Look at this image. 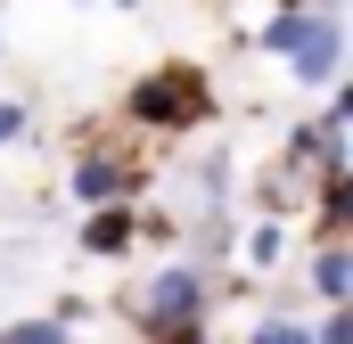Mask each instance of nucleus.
<instances>
[{"instance_id": "obj_4", "label": "nucleus", "mask_w": 353, "mask_h": 344, "mask_svg": "<svg viewBox=\"0 0 353 344\" xmlns=\"http://www.w3.org/2000/svg\"><path fill=\"white\" fill-rule=\"evenodd\" d=\"M123 189H132V172L115 164V156H83V164H74V197H83V205H115Z\"/></svg>"}, {"instance_id": "obj_2", "label": "nucleus", "mask_w": 353, "mask_h": 344, "mask_svg": "<svg viewBox=\"0 0 353 344\" xmlns=\"http://www.w3.org/2000/svg\"><path fill=\"white\" fill-rule=\"evenodd\" d=\"M197 312H205V270H157V287H148V328L157 336H181V328H197Z\"/></svg>"}, {"instance_id": "obj_8", "label": "nucleus", "mask_w": 353, "mask_h": 344, "mask_svg": "<svg viewBox=\"0 0 353 344\" xmlns=\"http://www.w3.org/2000/svg\"><path fill=\"white\" fill-rule=\"evenodd\" d=\"M255 344H312V328H296V320H263Z\"/></svg>"}, {"instance_id": "obj_6", "label": "nucleus", "mask_w": 353, "mask_h": 344, "mask_svg": "<svg viewBox=\"0 0 353 344\" xmlns=\"http://www.w3.org/2000/svg\"><path fill=\"white\" fill-rule=\"evenodd\" d=\"M90 246H99V255H123V246H132V213H123V205L90 213Z\"/></svg>"}, {"instance_id": "obj_5", "label": "nucleus", "mask_w": 353, "mask_h": 344, "mask_svg": "<svg viewBox=\"0 0 353 344\" xmlns=\"http://www.w3.org/2000/svg\"><path fill=\"white\" fill-rule=\"evenodd\" d=\"M312 287H321L329 303H345V295H353V262H345V246H329V255L312 262Z\"/></svg>"}, {"instance_id": "obj_7", "label": "nucleus", "mask_w": 353, "mask_h": 344, "mask_svg": "<svg viewBox=\"0 0 353 344\" xmlns=\"http://www.w3.org/2000/svg\"><path fill=\"white\" fill-rule=\"evenodd\" d=\"M0 344H66V328H58V320H17Z\"/></svg>"}, {"instance_id": "obj_1", "label": "nucleus", "mask_w": 353, "mask_h": 344, "mask_svg": "<svg viewBox=\"0 0 353 344\" xmlns=\"http://www.w3.org/2000/svg\"><path fill=\"white\" fill-rule=\"evenodd\" d=\"M132 115L157 123V131H197L214 115V90H205L197 66H165V74H148V83L132 90Z\"/></svg>"}, {"instance_id": "obj_10", "label": "nucleus", "mask_w": 353, "mask_h": 344, "mask_svg": "<svg viewBox=\"0 0 353 344\" xmlns=\"http://www.w3.org/2000/svg\"><path fill=\"white\" fill-rule=\"evenodd\" d=\"M17 131H25V107H17V98H0V140H17Z\"/></svg>"}, {"instance_id": "obj_3", "label": "nucleus", "mask_w": 353, "mask_h": 344, "mask_svg": "<svg viewBox=\"0 0 353 344\" xmlns=\"http://www.w3.org/2000/svg\"><path fill=\"white\" fill-rule=\"evenodd\" d=\"M279 58L296 66V83H337V58H345L337 17H329V8H304V25H296V41H288Z\"/></svg>"}, {"instance_id": "obj_9", "label": "nucleus", "mask_w": 353, "mask_h": 344, "mask_svg": "<svg viewBox=\"0 0 353 344\" xmlns=\"http://www.w3.org/2000/svg\"><path fill=\"white\" fill-rule=\"evenodd\" d=\"M312 344H353V312H345V303L329 312V328H321V336H312Z\"/></svg>"}]
</instances>
